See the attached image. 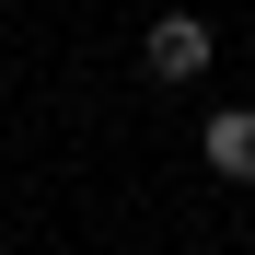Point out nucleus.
<instances>
[{"instance_id":"obj_2","label":"nucleus","mask_w":255,"mask_h":255,"mask_svg":"<svg viewBox=\"0 0 255 255\" xmlns=\"http://www.w3.org/2000/svg\"><path fill=\"white\" fill-rule=\"evenodd\" d=\"M197 151H209L221 186H255V105H221V116L197 128Z\"/></svg>"},{"instance_id":"obj_1","label":"nucleus","mask_w":255,"mask_h":255,"mask_svg":"<svg viewBox=\"0 0 255 255\" xmlns=\"http://www.w3.org/2000/svg\"><path fill=\"white\" fill-rule=\"evenodd\" d=\"M209 58H221V35H209L197 12H162V23L139 35V70L162 81V93H186V81H209Z\"/></svg>"}]
</instances>
